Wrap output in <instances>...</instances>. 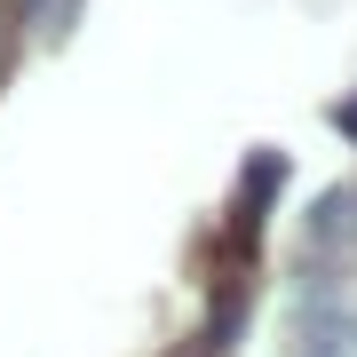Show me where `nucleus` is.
<instances>
[{
    "label": "nucleus",
    "instance_id": "obj_1",
    "mask_svg": "<svg viewBox=\"0 0 357 357\" xmlns=\"http://www.w3.org/2000/svg\"><path fill=\"white\" fill-rule=\"evenodd\" d=\"M333 119H342V128H349V135H357V103H349V112H333Z\"/></svg>",
    "mask_w": 357,
    "mask_h": 357
}]
</instances>
